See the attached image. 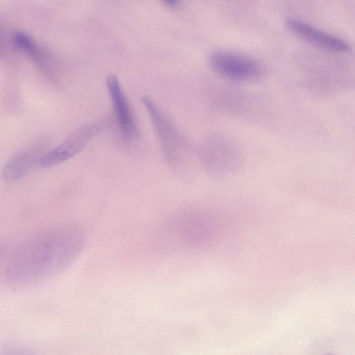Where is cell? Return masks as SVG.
Instances as JSON below:
<instances>
[{
	"instance_id": "obj_11",
	"label": "cell",
	"mask_w": 355,
	"mask_h": 355,
	"mask_svg": "<svg viewBox=\"0 0 355 355\" xmlns=\"http://www.w3.org/2000/svg\"><path fill=\"white\" fill-rule=\"evenodd\" d=\"M1 355H35L28 347L21 344H10L1 351Z\"/></svg>"
},
{
	"instance_id": "obj_7",
	"label": "cell",
	"mask_w": 355,
	"mask_h": 355,
	"mask_svg": "<svg viewBox=\"0 0 355 355\" xmlns=\"http://www.w3.org/2000/svg\"><path fill=\"white\" fill-rule=\"evenodd\" d=\"M106 85L110 96L121 137L131 141L137 134V126L129 102L115 75H110Z\"/></svg>"
},
{
	"instance_id": "obj_12",
	"label": "cell",
	"mask_w": 355,
	"mask_h": 355,
	"mask_svg": "<svg viewBox=\"0 0 355 355\" xmlns=\"http://www.w3.org/2000/svg\"><path fill=\"white\" fill-rule=\"evenodd\" d=\"M178 2L176 1H165V3L170 8L175 7Z\"/></svg>"
},
{
	"instance_id": "obj_13",
	"label": "cell",
	"mask_w": 355,
	"mask_h": 355,
	"mask_svg": "<svg viewBox=\"0 0 355 355\" xmlns=\"http://www.w3.org/2000/svg\"><path fill=\"white\" fill-rule=\"evenodd\" d=\"M325 355H333V354H325Z\"/></svg>"
},
{
	"instance_id": "obj_6",
	"label": "cell",
	"mask_w": 355,
	"mask_h": 355,
	"mask_svg": "<svg viewBox=\"0 0 355 355\" xmlns=\"http://www.w3.org/2000/svg\"><path fill=\"white\" fill-rule=\"evenodd\" d=\"M104 128V121L91 122L79 127L58 146L47 152L42 159L40 166L42 168L53 166L73 157Z\"/></svg>"
},
{
	"instance_id": "obj_3",
	"label": "cell",
	"mask_w": 355,
	"mask_h": 355,
	"mask_svg": "<svg viewBox=\"0 0 355 355\" xmlns=\"http://www.w3.org/2000/svg\"><path fill=\"white\" fill-rule=\"evenodd\" d=\"M142 101L152 121L167 164L181 179H193L198 173L194 161L189 155L188 146L150 98L144 96Z\"/></svg>"
},
{
	"instance_id": "obj_9",
	"label": "cell",
	"mask_w": 355,
	"mask_h": 355,
	"mask_svg": "<svg viewBox=\"0 0 355 355\" xmlns=\"http://www.w3.org/2000/svg\"><path fill=\"white\" fill-rule=\"evenodd\" d=\"M44 155L39 146L30 147L17 153L5 164L2 176L7 181L11 182L23 178L36 166H40Z\"/></svg>"
},
{
	"instance_id": "obj_10",
	"label": "cell",
	"mask_w": 355,
	"mask_h": 355,
	"mask_svg": "<svg viewBox=\"0 0 355 355\" xmlns=\"http://www.w3.org/2000/svg\"><path fill=\"white\" fill-rule=\"evenodd\" d=\"M14 46L28 55L35 62L44 66L46 62V55L35 40L27 33L17 31L12 35Z\"/></svg>"
},
{
	"instance_id": "obj_4",
	"label": "cell",
	"mask_w": 355,
	"mask_h": 355,
	"mask_svg": "<svg viewBox=\"0 0 355 355\" xmlns=\"http://www.w3.org/2000/svg\"><path fill=\"white\" fill-rule=\"evenodd\" d=\"M200 162L207 173L216 178H225L241 168L243 158L232 144L223 140H212L201 150Z\"/></svg>"
},
{
	"instance_id": "obj_1",
	"label": "cell",
	"mask_w": 355,
	"mask_h": 355,
	"mask_svg": "<svg viewBox=\"0 0 355 355\" xmlns=\"http://www.w3.org/2000/svg\"><path fill=\"white\" fill-rule=\"evenodd\" d=\"M85 243V232L77 225H64L38 233L13 252L6 267L5 279L16 288L45 282L71 266Z\"/></svg>"
},
{
	"instance_id": "obj_2",
	"label": "cell",
	"mask_w": 355,
	"mask_h": 355,
	"mask_svg": "<svg viewBox=\"0 0 355 355\" xmlns=\"http://www.w3.org/2000/svg\"><path fill=\"white\" fill-rule=\"evenodd\" d=\"M224 218L214 211L198 209L179 214L169 224L172 248L198 250L218 242L223 234Z\"/></svg>"
},
{
	"instance_id": "obj_8",
	"label": "cell",
	"mask_w": 355,
	"mask_h": 355,
	"mask_svg": "<svg viewBox=\"0 0 355 355\" xmlns=\"http://www.w3.org/2000/svg\"><path fill=\"white\" fill-rule=\"evenodd\" d=\"M286 27L294 34L318 46L334 52L349 53L351 46L343 40L323 32L297 19L285 20Z\"/></svg>"
},
{
	"instance_id": "obj_5",
	"label": "cell",
	"mask_w": 355,
	"mask_h": 355,
	"mask_svg": "<svg viewBox=\"0 0 355 355\" xmlns=\"http://www.w3.org/2000/svg\"><path fill=\"white\" fill-rule=\"evenodd\" d=\"M209 62L216 73L234 80H251L258 77L261 71L255 59L232 51H214L209 55Z\"/></svg>"
}]
</instances>
